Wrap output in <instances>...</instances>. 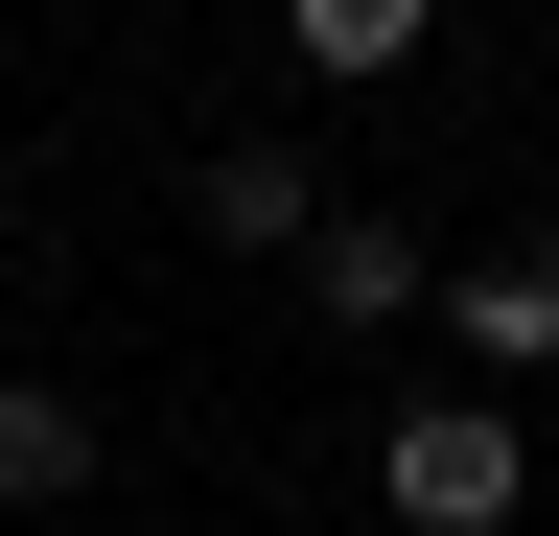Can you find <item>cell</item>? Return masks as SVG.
<instances>
[{"mask_svg":"<svg viewBox=\"0 0 559 536\" xmlns=\"http://www.w3.org/2000/svg\"><path fill=\"white\" fill-rule=\"evenodd\" d=\"M373 513H396V536H513V513H536L513 396H419V420L373 443Z\"/></svg>","mask_w":559,"mask_h":536,"instance_id":"obj_1","label":"cell"},{"mask_svg":"<svg viewBox=\"0 0 559 536\" xmlns=\"http://www.w3.org/2000/svg\"><path fill=\"white\" fill-rule=\"evenodd\" d=\"M187 234H210V257H304V234H326V164H280V141H210V164H187Z\"/></svg>","mask_w":559,"mask_h":536,"instance_id":"obj_2","label":"cell"},{"mask_svg":"<svg viewBox=\"0 0 559 536\" xmlns=\"http://www.w3.org/2000/svg\"><path fill=\"white\" fill-rule=\"evenodd\" d=\"M443 326H466V396L559 373V257H466V281H443Z\"/></svg>","mask_w":559,"mask_h":536,"instance_id":"obj_3","label":"cell"},{"mask_svg":"<svg viewBox=\"0 0 559 536\" xmlns=\"http://www.w3.org/2000/svg\"><path fill=\"white\" fill-rule=\"evenodd\" d=\"M304 303H326V326H419V303H443V257H419L396 211H326V234H304Z\"/></svg>","mask_w":559,"mask_h":536,"instance_id":"obj_4","label":"cell"},{"mask_svg":"<svg viewBox=\"0 0 559 536\" xmlns=\"http://www.w3.org/2000/svg\"><path fill=\"white\" fill-rule=\"evenodd\" d=\"M280 47H304L326 94H373V71H419V47H443V0H280Z\"/></svg>","mask_w":559,"mask_h":536,"instance_id":"obj_5","label":"cell"},{"mask_svg":"<svg viewBox=\"0 0 559 536\" xmlns=\"http://www.w3.org/2000/svg\"><path fill=\"white\" fill-rule=\"evenodd\" d=\"M70 490H94V420L47 373H0V513H70Z\"/></svg>","mask_w":559,"mask_h":536,"instance_id":"obj_6","label":"cell"},{"mask_svg":"<svg viewBox=\"0 0 559 536\" xmlns=\"http://www.w3.org/2000/svg\"><path fill=\"white\" fill-rule=\"evenodd\" d=\"M513 536H536V513H513Z\"/></svg>","mask_w":559,"mask_h":536,"instance_id":"obj_7","label":"cell"}]
</instances>
